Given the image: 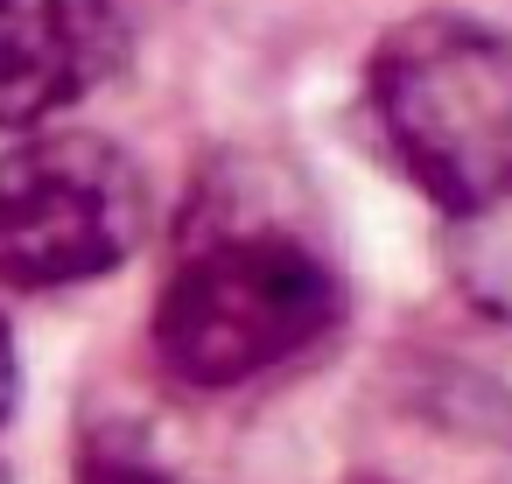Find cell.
<instances>
[{"label":"cell","instance_id":"6","mask_svg":"<svg viewBox=\"0 0 512 484\" xmlns=\"http://www.w3.org/2000/svg\"><path fill=\"white\" fill-rule=\"evenodd\" d=\"M85 484H169V470L120 442V449H92L85 456Z\"/></svg>","mask_w":512,"mask_h":484},{"label":"cell","instance_id":"2","mask_svg":"<svg viewBox=\"0 0 512 484\" xmlns=\"http://www.w3.org/2000/svg\"><path fill=\"white\" fill-rule=\"evenodd\" d=\"M337 316L330 267L288 232H232L197 246L155 309V351L183 386H239L309 351Z\"/></svg>","mask_w":512,"mask_h":484},{"label":"cell","instance_id":"5","mask_svg":"<svg viewBox=\"0 0 512 484\" xmlns=\"http://www.w3.org/2000/svg\"><path fill=\"white\" fill-rule=\"evenodd\" d=\"M456 281L491 316H512V190L498 204L456 218Z\"/></svg>","mask_w":512,"mask_h":484},{"label":"cell","instance_id":"4","mask_svg":"<svg viewBox=\"0 0 512 484\" xmlns=\"http://www.w3.org/2000/svg\"><path fill=\"white\" fill-rule=\"evenodd\" d=\"M127 43L120 0H0V134H43Z\"/></svg>","mask_w":512,"mask_h":484},{"label":"cell","instance_id":"1","mask_svg":"<svg viewBox=\"0 0 512 484\" xmlns=\"http://www.w3.org/2000/svg\"><path fill=\"white\" fill-rule=\"evenodd\" d=\"M372 120L393 162L470 218L512 190V43L470 15H414L372 50Z\"/></svg>","mask_w":512,"mask_h":484},{"label":"cell","instance_id":"7","mask_svg":"<svg viewBox=\"0 0 512 484\" xmlns=\"http://www.w3.org/2000/svg\"><path fill=\"white\" fill-rule=\"evenodd\" d=\"M15 400H22V365H15V330L0 323V421L15 414Z\"/></svg>","mask_w":512,"mask_h":484},{"label":"cell","instance_id":"3","mask_svg":"<svg viewBox=\"0 0 512 484\" xmlns=\"http://www.w3.org/2000/svg\"><path fill=\"white\" fill-rule=\"evenodd\" d=\"M148 232V183L106 134L43 127L0 155V288H78Z\"/></svg>","mask_w":512,"mask_h":484},{"label":"cell","instance_id":"8","mask_svg":"<svg viewBox=\"0 0 512 484\" xmlns=\"http://www.w3.org/2000/svg\"><path fill=\"white\" fill-rule=\"evenodd\" d=\"M0 484H8V470H0Z\"/></svg>","mask_w":512,"mask_h":484}]
</instances>
